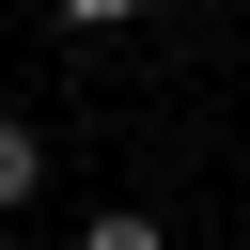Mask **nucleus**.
I'll use <instances>...</instances> for the list:
<instances>
[{
  "instance_id": "nucleus-1",
  "label": "nucleus",
  "mask_w": 250,
  "mask_h": 250,
  "mask_svg": "<svg viewBox=\"0 0 250 250\" xmlns=\"http://www.w3.org/2000/svg\"><path fill=\"white\" fill-rule=\"evenodd\" d=\"M78 250H172V234H156V203H94V219H78Z\"/></svg>"
},
{
  "instance_id": "nucleus-2",
  "label": "nucleus",
  "mask_w": 250,
  "mask_h": 250,
  "mask_svg": "<svg viewBox=\"0 0 250 250\" xmlns=\"http://www.w3.org/2000/svg\"><path fill=\"white\" fill-rule=\"evenodd\" d=\"M31 188H47V141H31V125H0V219H16Z\"/></svg>"
},
{
  "instance_id": "nucleus-3",
  "label": "nucleus",
  "mask_w": 250,
  "mask_h": 250,
  "mask_svg": "<svg viewBox=\"0 0 250 250\" xmlns=\"http://www.w3.org/2000/svg\"><path fill=\"white\" fill-rule=\"evenodd\" d=\"M47 16H62V31H125L141 0H47Z\"/></svg>"
}]
</instances>
